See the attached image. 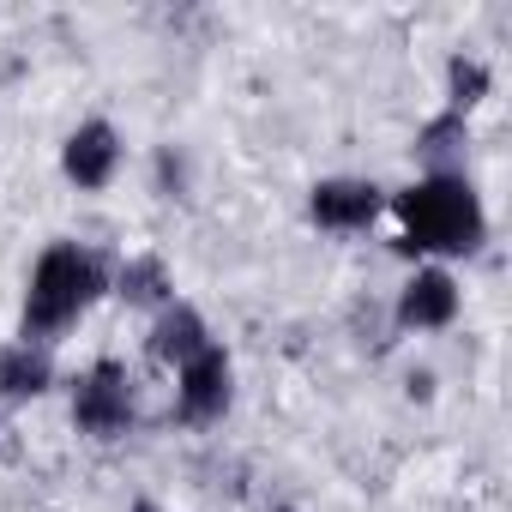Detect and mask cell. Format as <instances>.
I'll return each instance as SVG.
<instances>
[{
    "label": "cell",
    "mask_w": 512,
    "mask_h": 512,
    "mask_svg": "<svg viewBox=\"0 0 512 512\" xmlns=\"http://www.w3.org/2000/svg\"><path fill=\"white\" fill-rule=\"evenodd\" d=\"M398 217H404V253H476L482 247V205L470 193L464 175H428L416 187H404L398 199Z\"/></svg>",
    "instance_id": "6da1fadb"
},
{
    "label": "cell",
    "mask_w": 512,
    "mask_h": 512,
    "mask_svg": "<svg viewBox=\"0 0 512 512\" xmlns=\"http://www.w3.org/2000/svg\"><path fill=\"white\" fill-rule=\"evenodd\" d=\"M103 296V266L91 253H79L73 241L49 247L37 272H31V296H25V338H55L67 332L91 302Z\"/></svg>",
    "instance_id": "7a4b0ae2"
},
{
    "label": "cell",
    "mask_w": 512,
    "mask_h": 512,
    "mask_svg": "<svg viewBox=\"0 0 512 512\" xmlns=\"http://www.w3.org/2000/svg\"><path fill=\"white\" fill-rule=\"evenodd\" d=\"M73 422H79L85 434H103V440L133 428V398H127L121 362H97V368L79 380V392H73Z\"/></svg>",
    "instance_id": "3957f363"
},
{
    "label": "cell",
    "mask_w": 512,
    "mask_h": 512,
    "mask_svg": "<svg viewBox=\"0 0 512 512\" xmlns=\"http://www.w3.org/2000/svg\"><path fill=\"white\" fill-rule=\"evenodd\" d=\"M223 410H229V356L205 344L181 368V422H217Z\"/></svg>",
    "instance_id": "277c9868"
},
{
    "label": "cell",
    "mask_w": 512,
    "mask_h": 512,
    "mask_svg": "<svg viewBox=\"0 0 512 512\" xmlns=\"http://www.w3.org/2000/svg\"><path fill=\"white\" fill-rule=\"evenodd\" d=\"M452 320H458V284H452L440 266L416 272V278L404 284V296H398V326L434 332V326H452Z\"/></svg>",
    "instance_id": "5b68a950"
},
{
    "label": "cell",
    "mask_w": 512,
    "mask_h": 512,
    "mask_svg": "<svg viewBox=\"0 0 512 512\" xmlns=\"http://www.w3.org/2000/svg\"><path fill=\"white\" fill-rule=\"evenodd\" d=\"M115 163H121V139H115L109 121H85V127L67 139V151H61V169H67V181H79V187H109Z\"/></svg>",
    "instance_id": "8992f818"
},
{
    "label": "cell",
    "mask_w": 512,
    "mask_h": 512,
    "mask_svg": "<svg viewBox=\"0 0 512 512\" xmlns=\"http://www.w3.org/2000/svg\"><path fill=\"white\" fill-rule=\"evenodd\" d=\"M308 211L320 229H368L380 217V187L374 181H320Z\"/></svg>",
    "instance_id": "52a82bcc"
},
{
    "label": "cell",
    "mask_w": 512,
    "mask_h": 512,
    "mask_svg": "<svg viewBox=\"0 0 512 512\" xmlns=\"http://www.w3.org/2000/svg\"><path fill=\"white\" fill-rule=\"evenodd\" d=\"M205 344H211V338H205V320H199V308H187V302L163 308V320H157V332H151V356H157V362H175V368H187V362H193Z\"/></svg>",
    "instance_id": "ba28073f"
},
{
    "label": "cell",
    "mask_w": 512,
    "mask_h": 512,
    "mask_svg": "<svg viewBox=\"0 0 512 512\" xmlns=\"http://www.w3.org/2000/svg\"><path fill=\"white\" fill-rule=\"evenodd\" d=\"M49 380H55V368H49L43 350H31V344H7V350H0V392H7V398H43Z\"/></svg>",
    "instance_id": "9c48e42d"
},
{
    "label": "cell",
    "mask_w": 512,
    "mask_h": 512,
    "mask_svg": "<svg viewBox=\"0 0 512 512\" xmlns=\"http://www.w3.org/2000/svg\"><path fill=\"white\" fill-rule=\"evenodd\" d=\"M121 296H127L133 308H157V302L169 296V272H163L157 253H139V260H127V272H121Z\"/></svg>",
    "instance_id": "30bf717a"
},
{
    "label": "cell",
    "mask_w": 512,
    "mask_h": 512,
    "mask_svg": "<svg viewBox=\"0 0 512 512\" xmlns=\"http://www.w3.org/2000/svg\"><path fill=\"white\" fill-rule=\"evenodd\" d=\"M446 79H452V115H464L470 103L488 97V67H482V61H464V55H458V61L446 67Z\"/></svg>",
    "instance_id": "8fae6325"
},
{
    "label": "cell",
    "mask_w": 512,
    "mask_h": 512,
    "mask_svg": "<svg viewBox=\"0 0 512 512\" xmlns=\"http://www.w3.org/2000/svg\"><path fill=\"white\" fill-rule=\"evenodd\" d=\"M416 151H422L428 163H446L452 151H464V115H440V121H428L422 139H416Z\"/></svg>",
    "instance_id": "7c38bea8"
},
{
    "label": "cell",
    "mask_w": 512,
    "mask_h": 512,
    "mask_svg": "<svg viewBox=\"0 0 512 512\" xmlns=\"http://www.w3.org/2000/svg\"><path fill=\"white\" fill-rule=\"evenodd\" d=\"M133 512H157V506H151V500H139V506H133Z\"/></svg>",
    "instance_id": "4fadbf2b"
},
{
    "label": "cell",
    "mask_w": 512,
    "mask_h": 512,
    "mask_svg": "<svg viewBox=\"0 0 512 512\" xmlns=\"http://www.w3.org/2000/svg\"><path fill=\"white\" fill-rule=\"evenodd\" d=\"M0 434H7V428H0Z\"/></svg>",
    "instance_id": "5bb4252c"
}]
</instances>
